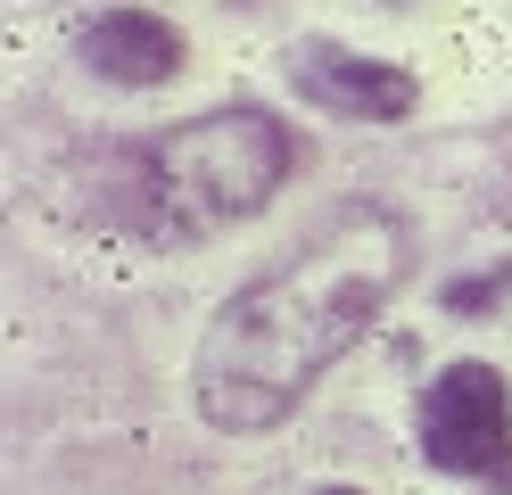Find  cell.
Segmentation results:
<instances>
[{
	"instance_id": "6da1fadb",
	"label": "cell",
	"mask_w": 512,
	"mask_h": 495,
	"mask_svg": "<svg viewBox=\"0 0 512 495\" xmlns=\"http://www.w3.org/2000/svg\"><path fill=\"white\" fill-rule=\"evenodd\" d=\"M405 273H413V223L397 207H339L290 264L232 289L190 355V396H199L207 429L223 438L273 429L389 314Z\"/></svg>"
},
{
	"instance_id": "277c9868",
	"label": "cell",
	"mask_w": 512,
	"mask_h": 495,
	"mask_svg": "<svg viewBox=\"0 0 512 495\" xmlns=\"http://www.w3.org/2000/svg\"><path fill=\"white\" fill-rule=\"evenodd\" d=\"M290 83L306 108L323 116H347V124H405L422 83L405 75V66H380L364 50H339V42H298L290 50Z\"/></svg>"
},
{
	"instance_id": "7a4b0ae2",
	"label": "cell",
	"mask_w": 512,
	"mask_h": 495,
	"mask_svg": "<svg viewBox=\"0 0 512 495\" xmlns=\"http://www.w3.org/2000/svg\"><path fill=\"white\" fill-rule=\"evenodd\" d=\"M290 165H298L290 124L240 99V108L190 116L166 141H133V149L100 157V215L116 231H133V240L190 248L207 231L256 215L290 182Z\"/></svg>"
},
{
	"instance_id": "3957f363",
	"label": "cell",
	"mask_w": 512,
	"mask_h": 495,
	"mask_svg": "<svg viewBox=\"0 0 512 495\" xmlns=\"http://www.w3.org/2000/svg\"><path fill=\"white\" fill-rule=\"evenodd\" d=\"M512 446V396H504V372L496 363H446L422 396V454L438 471H496Z\"/></svg>"
},
{
	"instance_id": "5b68a950",
	"label": "cell",
	"mask_w": 512,
	"mask_h": 495,
	"mask_svg": "<svg viewBox=\"0 0 512 495\" xmlns=\"http://www.w3.org/2000/svg\"><path fill=\"white\" fill-rule=\"evenodd\" d=\"M75 50H83L91 75H108V83H124V91L174 83L182 58H190L182 33H174L166 17H149V9H108V17H91V25L75 33Z\"/></svg>"
},
{
	"instance_id": "8992f818",
	"label": "cell",
	"mask_w": 512,
	"mask_h": 495,
	"mask_svg": "<svg viewBox=\"0 0 512 495\" xmlns=\"http://www.w3.org/2000/svg\"><path fill=\"white\" fill-rule=\"evenodd\" d=\"M323 495H364V487H323Z\"/></svg>"
}]
</instances>
